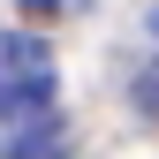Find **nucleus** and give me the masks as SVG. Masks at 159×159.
Segmentation results:
<instances>
[{
    "mask_svg": "<svg viewBox=\"0 0 159 159\" xmlns=\"http://www.w3.org/2000/svg\"><path fill=\"white\" fill-rule=\"evenodd\" d=\"M53 98V53L30 30H0V121H30Z\"/></svg>",
    "mask_w": 159,
    "mask_h": 159,
    "instance_id": "f257e3e1",
    "label": "nucleus"
},
{
    "mask_svg": "<svg viewBox=\"0 0 159 159\" xmlns=\"http://www.w3.org/2000/svg\"><path fill=\"white\" fill-rule=\"evenodd\" d=\"M0 159H76V152H68V136L53 129V121H23V136H15Z\"/></svg>",
    "mask_w": 159,
    "mask_h": 159,
    "instance_id": "f03ea898",
    "label": "nucleus"
},
{
    "mask_svg": "<svg viewBox=\"0 0 159 159\" xmlns=\"http://www.w3.org/2000/svg\"><path fill=\"white\" fill-rule=\"evenodd\" d=\"M136 106L159 121V61H144V68H136Z\"/></svg>",
    "mask_w": 159,
    "mask_h": 159,
    "instance_id": "7ed1b4c3",
    "label": "nucleus"
},
{
    "mask_svg": "<svg viewBox=\"0 0 159 159\" xmlns=\"http://www.w3.org/2000/svg\"><path fill=\"white\" fill-rule=\"evenodd\" d=\"M30 8H38V15H46V8H53V0H23V15H30Z\"/></svg>",
    "mask_w": 159,
    "mask_h": 159,
    "instance_id": "20e7f679",
    "label": "nucleus"
}]
</instances>
